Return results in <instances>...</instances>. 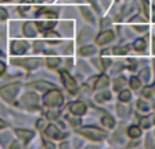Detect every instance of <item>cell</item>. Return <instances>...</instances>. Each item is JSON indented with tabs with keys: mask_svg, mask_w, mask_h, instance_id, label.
<instances>
[{
	"mask_svg": "<svg viewBox=\"0 0 155 149\" xmlns=\"http://www.w3.org/2000/svg\"><path fill=\"white\" fill-rule=\"evenodd\" d=\"M78 133L84 136L86 138L93 140V141H102L106 138V132L101 130V129L95 128V126H86V128L78 129Z\"/></svg>",
	"mask_w": 155,
	"mask_h": 149,
	"instance_id": "cell-1",
	"label": "cell"
},
{
	"mask_svg": "<svg viewBox=\"0 0 155 149\" xmlns=\"http://www.w3.org/2000/svg\"><path fill=\"white\" fill-rule=\"evenodd\" d=\"M64 102V98H63V94L60 92L59 90L53 88V90L48 91L44 96V104L49 109H53V107H60Z\"/></svg>",
	"mask_w": 155,
	"mask_h": 149,
	"instance_id": "cell-2",
	"label": "cell"
},
{
	"mask_svg": "<svg viewBox=\"0 0 155 149\" xmlns=\"http://www.w3.org/2000/svg\"><path fill=\"white\" fill-rule=\"evenodd\" d=\"M18 91H19V83H12V84L4 85V87L0 88V96L5 102H12L15 99Z\"/></svg>",
	"mask_w": 155,
	"mask_h": 149,
	"instance_id": "cell-3",
	"label": "cell"
},
{
	"mask_svg": "<svg viewBox=\"0 0 155 149\" xmlns=\"http://www.w3.org/2000/svg\"><path fill=\"white\" fill-rule=\"evenodd\" d=\"M60 77H61V81H63V84H64V87L67 88L71 94H75L78 91V84H76L75 79H74L67 71H61V72H60Z\"/></svg>",
	"mask_w": 155,
	"mask_h": 149,
	"instance_id": "cell-4",
	"label": "cell"
},
{
	"mask_svg": "<svg viewBox=\"0 0 155 149\" xmlns=\"http://www.w3.org/2000/svg\"><path fill=\"white\" fill-rule=\"evenodd\" d=\"M27 49H29V45L25 41L18 40L11 43V53L12 54H23V53H26Z\"/></svg>",
	"mask_w": 155,
	"mask_h": 149,
	"instance_id": "cell-5",
	"label": "cell"
},
{
	"mask_svg": "<svg viewBox=\"0 0 155 149\" xmlns=\"http://www.w3.org/2000/svg\"><path fill=\"white\" fill-rule=\"evenodd\" d=\"M45 128H46V129H45V134L49 137V138L61 140L63 137H64V134H63L61 132H60L54 125H48V126H45Z\"/></svg>",
	"mask_w": 155,
	"mask_h": 149,
	"instance_id": "cell-6",
	"label": "cell"
},
{
	"mask_svg": "<svg viewBox=\"0 0 155 149\" xmlns=\"http://www.w3.org/2000/svg\"><path fill=\"white\" fill-rule=\"evenodd\" d=\"M113 38H114V33H113L112 30H107V31L101 33V34L97 37V43H98V45H106L110 41H113Z\"/></svg>",
	"mask_w": 155,
	"mask_h": 149,
	"instance_id": "cell-7",
	"label": "cell"
},
{
	"mask_svg": "<svg viewBox=\"0 0 155 149\" xmlns=\"http://www.w3.org/2000/svg\"><path fill=\"white\" fill-rule=\"evenodd\" d=\"M70 111L74 115H83L86 113V106L84 103H82L79 100L72 102V103H70Z\"/></svg>",
	"mask_w": 155,
	"mask_h": 149,
	"instance_id": "cell-8",
	"label": "cell"
},
{
	"mask_svg": "<svg viewBox=\"0 0 155 149\" xmlns=\"http://www.w3.org/2000/svg\"><path fill=\"white\" fill-rule=\"evenodd\" d=\"M15 134L22 140L23 142H29L30 140L34 137V132L31 130H27V129H16Z\"/></svg>",
	"mask_w": 155,
	"mask_h": 149,
	"instance_id": "cell-9",
	"label": "cell"
},
{
	"mask_svg": "<svg viewBox=\"0 0 155 149\" xmlns=\"http://www.w3.org/2000/svg\"><path fill=\"white\" fill-rule=\"evenodd\" d=\"M15 64L22 65V67L27 68V69H34L38 67V60L37 59H26V60H15Z\"/></svg>",
	"mask_w": 155,
	"mask_h": 149,
	"instance_id": "cell-10",
	"label": "cell"
},
{
	"mask_svg": "<svg viewBox=\"0 0 155 149\" xmlns=\"http://www.w3.org/2000/svg\"><path fill=\"white\" fill-rule=\"evenodd\" d=\"M107 84H109V77H107L106 74H101V76H98V77L94 79L93 88L94 90H99V88H105Z\"/></svg>",
	"mask_w": 155,
	"mask_h": 149,
	"instance_id": "cell-11",
	"label": "cell"
},
{
	"mask_svg": "<svg viewBox=\"0 0 155 149\" xmlns=\"http://www.w3.org/2000/svg\"><path fill=\"white\" fill-rule=\"evenodd\" d=\"M23 33L27 38H33L37 35V30H35V24L31 23V22H27L23 26Z\"/></svg>",
	"mask_w": 155,
	"mask_h": 149,
	"instance_id": "cell-12",
	"label": "cell"
},
{
	"mask_svg": "<svg viewBox=\"0 0 155 149\" xmlns=\"http://www.w3.org/2000/svg\"><path fill=\"white\" fill-rule=\"evenodd\" d=\"M22 103H25L26 106H35L38 104V98L34 95V94H26V95L22 98Z\"/></svg>",
	"mask_w": 155,
	"mask_h": 149,
	"instance_id": "cell-13",
	"label": "cell"
},
{
	"mask_svg": "<svg viewBox=\"0 0 155 149\" xmlns=\"http://www.w3.org/2000/svg\"><path fill=\"white\" fill-rule=\"evenodd\" d=\"M54 24H56V22H54V21H51V22H49V21L40 22V23H37V29L40 30L41 33H45V31H48V30L53 29Z\"/></svg>",
	"mask_w": 155,
	"mask_h": 149,
	"instance_id": "cell-14",
	"label": "cell"
},
{
	"mask_svg": "<svg viewBox=\"0 0 155 149\" xmlns=\"http://www.w3.org/2000/svg\"><path fill=\"white\" fill-rule=\"evenodd\" d=\"M153 123H155V115H148V117H143L140 119V128L148 129Z\"/></svg>",
	"mask_w": 155,
	"mask_h": 149,
	"instance_id": "cell-15",
	"label": "cell"
},
{
	"mask_svg": "<svg viewBox=\"0 0 155 149\" xmlns=\"http://www.w3.org/2000/svg\"><path fill=\"white\" fill-rule=\"evenodd\" d=\"M127 133H128V136L134 140L139 138V137L142 136V130H140V128H137V126H129Z\"/></svg>",
	"mask_w": 155,
	"mask_h": 149,
	"instance_id": "cell-16",
	"label": "cell"
},
{
	"mask_svg": "<svg viewBox=\"0 0 155 149\" xmlns=\"http://www.w3.org/2000/svg\"><path fill=\"white\" fill-rule=\"evenodd\" d=\"M80 12H82V15L84 16V19L87 22H90V23H94V22H95V19H94V15H93V12L90 11V8L82 7V8H80Z\"/></svg>",
	"mask_w": 155,
	"mask_h": 149,
	"instance_id": "cell-17",
	"label": "cell"
},
{
	"mask_svg": "<svg viewBox=\"0 0 155 149\" xmlns=\"http://www.w3.org/2000/svg\"><path fill=\"white\" fill-rule=\"evenodd\" d=\"M101 122H102V125H104L105 128H109V129L114 128V125H116L113 117H110V115H104V117L101 118Z\"/></svg>",
	"mask_w": 155,
	"mask_h": 149,
	"instance_id": "cell-18",
	"label": "cell"
},
{
	"mask_svg": "<svg viewBox=\"0 0 155 149\" xmlns=\"http://www.w3.org/2000/svg\"><path fill=\"white\" fill-rule=\"evenodd\" d=\"M125 84H127V80L124 77H118V79L114 80V84H113V90L114 91H121L125 88Z\"/></svg>",
	"mask_w": 155,
	"mask_h": 149,
	"instance_id": "cell-19",
	"label": "cell"
},
{
	"mask_svg": "<svg viewBox=\"0 0 155 149\" xmlns=\"http://www.w3.org/2000/svg\"><path fill=\"white\" fill-rule=\"evenodd\" d=\"M110 98H112V95H110V92H107V91H104V92H99L98 95H95V100L98 102V103H104V102L110 100Z\"/></svg>",
	"mask_w": 155,
	"mask_h": 149,
	"instance_id": "cell-20",
	"label": "cell"
},
{
	"mask_svg": "<svg viewBox=\"0 0 155 149\" xmlns=\"http://www.w3.org/2000/svg\"><path fill=\"white\" fill-rule=\"evenodd\" d=\"M60 62H61V60H60L59 57H49V59L46 60V65H48V68H51V69L57 68L60 65Z\"/></svg>",
	"mask_w": 155,
	"mask_h": 149,
	"instance_id": "cell-21",
	"label": "cell"
},
{
	"mask_svg": "<svg viewBox=\"0 0 155 149\" xmlns=\"http://www.w3.org/2000/svg\"><path fill=\"white\" fill-rule=\"evenodd\" d=\"M94 53H95V48L94 46H83L79 50L80 56H93Z\"/></svg>",
	"mask_w": 155,
	"mask_h": 149,
	"instance_id": "cell-22",
	"label": "cell"
},
{
	"mask_svg": "<svg viewBox=\"0 0 155 149\" xmlns=\"http://www.w3.org/2000/svg\"><path fill=\"white\" fill-rule=\"evenodd\" d=\"M41 15H45L46 18H49V19H56L57 18L56 14L52 12V11H49V10H46V8H42V10H40L37 12V16H41Z\"/></svg>",
	"mask_w": 155,
	"mask_h": 149,
	"instance_id": "cell-23",
	"label": "cell"
},
{
	"mask_svg": "<svg viewBox=\"0 0 155 149\" xmlns=\"http://www.w3.org/2000/svg\"><path fill=\"white\" fill-rule=\"evenodd\" d=\"M134 48L139 52H143L146 49V40H143V38H137V40L134 42Z\"/></svg>",
	"mask_w": 155,
	"mask_h": 149,
	"instance_id": "cell-24",
	"label": "cell"
},
{
	"mask_svg": "<svg viewBox=\"0 0 155 149\" xmlns=\"http://www.w3.org/2000/svg\"><path fill=\"white\" fill-rule=\"evenodd\" d=\"M118 99H120V102H129V99H131V92H129L128 90H121L120 95H118Z\"/></svg>",
	"mask_w": 155,
	"mask_h": 149,
	"instance_id": "cell-25",
	"label": "cell"
},
{
	"mask_svg": "<svg viewBox=\"0 0 155 149\" xmlns=\"http://www.w3.org/2000/svg\"><path fill=\"white\" fill-rule=\"evenodd\" d=\"M33 87H35L37 90H41V91H44V90H48V88H51L52 87V84H49V83H46V81H40V83H33Z\"/></svg>",
	"mask_w": 155,
	"mask_h": 149,
	"instance_id": "cell-26",
	"label": "cell"
},
{
	"mask_svg": "<svg viewBox=\"0 0 155 149\" xmlns=\"http://www.w3.org/2000/svg\"><path fill=\"white\" fill-rule=\"evenodd\" d=\"M129 50L128 46H117V48L113 49V53L117 54V56H123V54H127Z\"/></svg>",
	"mask_w": 155,
	"mask_h": 149,
	"instance_id": "cell-27",
	"label": "cell"
},
{
	"mask_svg": "<svg viewBox=\"0 0 155 149\" xmlns=\"http://www.w3.org/2000/svg\"><path fill=\"white\" fill-rule=\"evenodd\" d=\"M137 79L142 80V81H144V83H147L148 79H150V71H148V69H143L142 72L139 73V77H137Z\"/></svg>",
	"mask_w": 155,
	"mask_h": 149,
	"instance_id": "cell-28",
	"label": "cell"
},
{
	"mask_svg": "<svg viewBox=\"0 0 155 149\" xmlns=\"http://www.w3.org/2000/svg\"><path fill=\"white\" fill-rule=\"evenodd\" d=\"M117 113L120 117H125V115L129 113V109L125 106H123V104H117Z\"/></svg>",
	"mask_w": 155,
	"mask_h": 149,
	"instance_id": "cell-29",
	"label": "cell"
},
{
	"mask_svg": "<svg viewBox=\"0 0 155 149\" xmlns=\"http://www.w3.org/2000/svg\"><path fill=\"white\" fill-rule=\"evenodd\" d=\"M129 83H131V88H132V90H139V88H140V80L136 79V77H132V79L129 80Z\"/></svg>",
	"mask_w": 155,
	"mask_h": 149,
	"instance_id": "cell-30",
	"label": "cell"
},
{
	"mask_svg": "<svg viewBox=\"0 0 155 149\" xmlns=\"http://www.w3.org/2000/svg\"><path fill=\"white\" fill-rule=\"evenodd\" d=\"M137 109L142 111H148V104L143 100H137Z\"/></svg>",
	"mask_w": 155,
	"mask_h": 149,
	"instance_id": "cell-31",
	"label": "cell"
},
{
	"mask_svg": "<svg viewBox=\"0 0 155 149\" xmlns=\"http://www.w3.org/2000/svg\"><path fill=\"white\" fill-rule=\"evenodd\" d=\"M45 37L46 38H59L60 37V34H57V33H54V31H45Z\"/></svg>",
	"mask_w": 155,
	"mask_h": 149,
	"instance_id": "cell-32",
	"label": "cell"
},
{
	"mask_svg": "<svg viewBox=\"0 0 155 149\" xmlns=\"http://www.w3.org/2000/svg\"><path fill=\"white\" fill-rule=\"evenodd\" d=\"M7 16H8L7 11H5L4 8H0V19H2V21H4V19H7Z\"/></svg>",
	"mask_w": 155,
	"mask_h": 149,
	"instance_id": "cell-33",
	"label": "cell"
},
{
	"mask_svg": "<svg viewBox=\"0 0 155 149\" xmlns=\"http://www.w3.org/2000/svg\"><path fill=\"white\" fill-rule=\"evenodd\" d=\"M57 115H59V113H57V111H49L48 113V118H49V119H56V118H57Z\"/></svg>",
	"mask_w": 155,
	"mask_h": 149,
	"instance_id": "cell-34",
	"label": "cell"
},
{
	"mask_svg": "<svg viewBox=\"0 0 155 149\" xmlns=\"http://www.w3.org/2000/svg\"><path fill=\"white\" fill-rule=\"evenodd\" d=\"M142 3H143V5H144V12H146V15H148V2H147V0H142Z\"/></svg>",
	"mask_w": 155,
	"mask_h": 149,
	"instance_id": "cell-35",
	"label": "cell"
},
{
	"mask_svg": "<svg viewBox=\"0 0 155 149\" xmlns=\"http://www.w3.org/2000/svg\"><path fill=\"white\" fill-rule=\"evenodd\" d=\"M142 95L144 96V98H150V90H148V88H146V90H143V92H142Z\"/></svg>",
	"mask_w": 155,
	"mask_h": 149,
	"instance_id": "cell-36",
	"label": "cell"
},
{
	"mask_svg": "<svg viewBox=\"0 0 155 149\" xmlns=\"http://www.w3.org/2000/svg\"><path fill=\"white\" fill-rule=\"evenodd\" d=\"M4 72H5V65H4V62L0 61V76H2Z\"/></svg>",
	"mask_w": 155,
	"mask_h": 149,
	"instance_id": "cell-37",
	"label": "cell"
},
{
	"mask_svg": "<svg viewBox=\"0 0 155 149\" xmlns=\"http://www.w3.org/2000/svg\"><path fill=\"white\" fill-rule=\"evenodd\" d=\"M88 2H90L91 4L94 5V8H95V11H97V12H99V7H98V4H97V2H95V0H88Z\"/></svg>",
	"mask_w": 155,
	"mask_h": 149,
	"instance_id": "cell-38",
	"label": "cell"
},
{
	"mask_svg": "<svg viewBox=\"0 0 155 149\" xmlns=\"http://www.w3.org/2000/svg\"><path fill=\"white\" fill-rule=\"evenodd\" d=\"M37 126H38V128H40V126H45V119H40V121H38Z\"/></svg>",
	"mask_w": 155,
	"mask_h": 149,
	"instance_id": "cell-39",
	"label": "cell"
},
{
	"mask_svg": "<svg viewBox=\"0 0 155 149\" xmlns=\"http://www.w3.org/2000/svg\"><path fill=\"white\" fill-rule=\"evenodd\" d=\"M44 144H45V147H51V148H54V145L52 144V142H48L46 140H44Z\"/></svg>",
	"mask_w": 155,
	"mask_h": 149,
	"instance_id": "cell-40",
	"label": "cell"
},
{
	"mask_svg": "<svg viewBox=\"0 0 155 149\" xmlns=\"http://www.w3.org/2000/svg\"><path fill=\"white\" fill-rule=\"evenodd\" d=\"M5 126H7V125H5V122H4V121H2V119H0V129L5 128Z\"/></svg>",
	"mask_w": 155,
	"mask_h": 149,
	"instance_id": "cell-41",
	"label": "cell"
},
{
	"mask_svg": "<svg viewBox=\"0 0 155 149\" xmlns=\"http://www.w3.org/2000/svg\"><path fill=\"white\" fill-rule=\"evenodd\" d=\"M34 3H44V2H46V0H33Z\"/></svg>",
	"mask_w": 155,
	"mask_h": 149,
	"instance_id": "cell-42",
	"label": "cell"
},
{
	"mask_svg": "<svg viewBox=\"0 0 155 149\" xmlns=\"http://www.w3.org/2000/svg\"><path fill=\"white\" fill-rule=\"evenodd\" d=\"M154 50H155V41H154Z\"/></svg>",
	"mask_w": 155,
	"mask_h": 149,
	"instance_id": "cell-43",
	"label": "cell"
},
{
	"mask_svg": "<svg viewBox=\"0 0 155 149\" xmlns=\"http://www.w3.org/2000/svg\"><path fill=\"white\" fill-rule=\"evenodd\" d=\"M5 2H11V0H5Z\"/></svg>",
	"mask_w": 155,
	"mask_h": 149,
	"instance_id": "cell-44",
	"label": "cell"
},
{
	"mask_svg": "<svg viewBox=\"0 0 155 149\" xmlns=\"http://www.w3.org/2000/svg\"><path fill=\"white\" fill-rule=\"evenodd\" d=\"M154 91H155V87H154Z\"/></svg>",
	"mask_w": 155,
	"mask_h": 149,
	"instance_id": "cell-45",
	"label": "cell"
}]
</instances>
